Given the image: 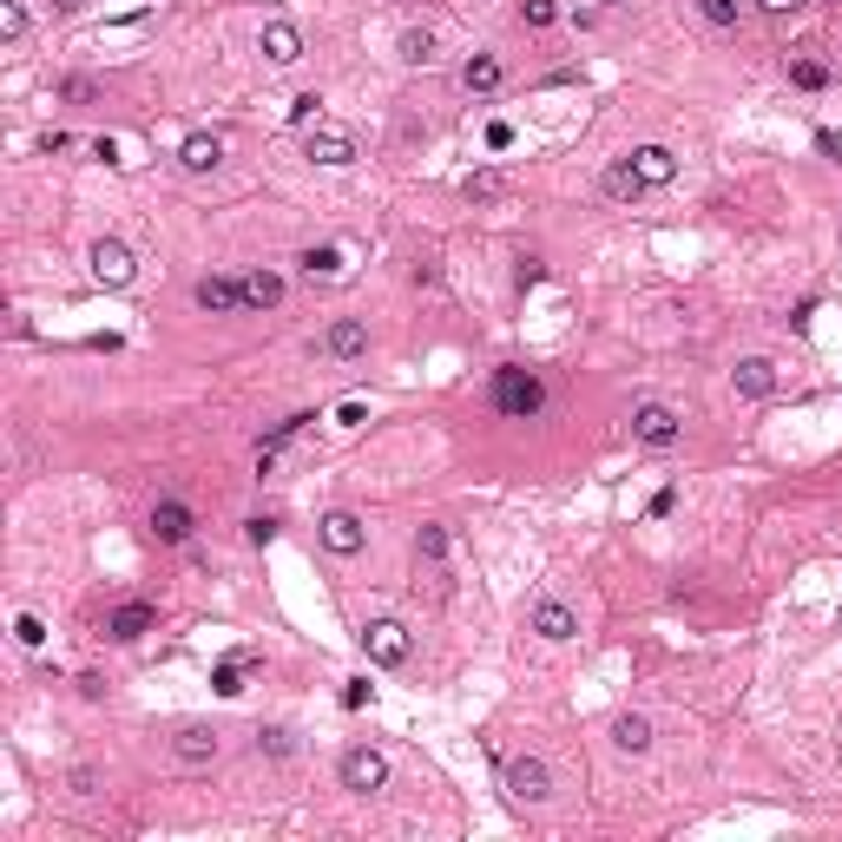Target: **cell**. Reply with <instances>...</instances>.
Segmentation results:
<instances>
[{"label":"cell","instance_id":"e575fe53","mask_svg":"<svg viewBox=\"0 0 842 842\" xmlns=\"http://www.w3.org/2000/svg\"><path fill=\"white\" fill-rule=\"evenodd\" d=\"M553 20H560V7H553V0H520V26H534V33H540V26H553Z\"/></svg>","mask_w":842,"mask_h":842},{"label":"cell","instance_id":"f35d334b","mask_svg":"<svg viewBox=\"0 0 842 842\" xmlns=\"http://www.w3.org/2000/svg\"><path fill=\"white\" fill-rule=\"evenodd\" d=\"M336 422H343V428H362V422H369V408H362V402H343V408H336Z\"/></svg>","mask_w":842,"mask_h":842},{"label":"cell","instance_id":"4dcf8cb0","mask_svg":"<svg viewBox=\"0 0 842 842\" xmlns=\"http://www.w3.org/2000/svg\"><path fill=\"white\" fill-rule=\"evenodd\" d=\"M0 40H7V46L26 40V0H0Z\"/></svg>","mask_w":842,"mask_h":842},{"label":"cell","instance_id":"836d02e7","mask_svg":"<svg viewBox=\"0 0 842 842\" xmlns=\"http://www.w3.org/2000/svg\"><path fill=\"white\" fill-rule=\"evenodd\" d=\"M13 639H20L26 652H40V645H46V626H40V613H20V619H13Z\"/></svg>","mask_w":842,"mask_h":842},{"label":"cell","instance_id":"44dd1931","mask_svg":"<svg viewBox=\"0 0 842 842\" xmlns=\"http://www.w3.org/2000/svg\"><path fill=\"white\" fill-rule=\"evenodd\" d=\"M599 191H606L613 204H632V198H639V191H652V184L639 178V165H632V158H613V165H606V178H599Z\"/></svg>","mask_w":842,"mask_h":842},{"label":"cell","instance_id":"cb8c5ba5","mask_svg":"<svg viewBox=\"0 0 842 842\" xmlns=\"http://www.w3.org/2000/svg\"><path fill=\"white\" fill-rule=\"evenodd\" d=\"M296 263H303V277H310V283H316V277H343V250H336V244H310Z\"/></svg>","mask_w":842,"mask_h":842},{"label":"cell","instance_id":"d6986e66","mask_svg":"<svg viewBox=\"0 0 842 842\" xmlns=\"http://www.w3.org/2000/svg\"><path fill=\"white\" fill-rule=\"evenodd\" d=\"M151 626H158V613H151L145 599H125V606H119V613L105 619V639H119V645H132V639H145Z\"/></svg>","mask_w":842,"mask_h":842},{"label":"cell","instance_id":"f6af8a7d","mask_svg":"<svg viewBox=\"0 0 842 842\" xmlns=\"http://www.w3.org/2000/svg\"><path fill=\"white\" fill-rule=\"evenodd\" d=\"M606 7H613V0H606Z\"/></svg>","mask_w":842,"mask_h":842},{"label":"cell","instance_id":"b9f144b4","mask_svg":"<svg viewBox=\"0 0 842 842\" xmlns=\"http://www.w3.org/2000/svg\"><path fill=\"white\" fill-rule=\"evenodd\" d=\"M817 145H823V158H837L842 165V132H817Z\"/></svg>","mask_w":842,"mask_h":842},{"label":"cell","instance_id":"5b68a950","mask_svg":"<svg viewBox=\"0 0 842 842\" xmlns=\"http://www.w3.org/2000/svg\"><path fill=\"white\" fill-rule=\"evenodd\" d=\"M316 540H323L336 560H356V553L369 547V527H362V514H349V507H329V514L316 520Z\"/></svg>","mask_w":842,"mask_h":842},{"label":"cell","instance_id":"1f68e13d","mask_svg":"<svg viewBox=\"0 0 842 842\" xmlns=\"http://www.w3.org/2000/svg\"><path fill=\"white\" fill-rule=\"evenodd\" d=\"M790 79H797L804 92H823V86H830V66H823V59H790Z\"/></svg>","mask_w":842,"mask_h":842},{"label":"cell","instance_id":"f1b7e54d","mask_svg":"<svg viewBox=\"0 0 842 842\" xmlns=\"http://www.w3.org/2000/svg\"><path fill=\"white\" fill-rule=\"evenodd\" d=\"M59 99H66V105H99V79L66 72V79H59Z\"/></svg>","mask_w":842,"mask_h":842},{"label":"cell","instance_id":"277c9868","mask_svg":"<svg viewBox=\"0 0 842 842\" xmlns=\"http://www.w3.org/2000/svg\"><path fill=\"white\" fill-rule=\"evenodd\" d=\"M362 652H369V665L395 672V665H408L415 639H408V626H402V619H369V626H362Z\"/></svg>","mask_w":842,"mask_h":842},{"label":"cell","instance_id":"2e32d148","mask_svg":"<svg viewBox=\"0 0 842 842\" xmlns=\"http://www.w3.org/2000/svg\"><path fill=\"white\" fill-rule=\"evenodd\" d=\"M191 527H198V520H191L184 501H158V507H151V540H158V547H184Z\"/></svg>","mask_w":842,"mask_h":842},{"label":"cell","instance_id":"52a82bcc","mask_svg":"<svg viewBox=\"0 0 842 842\" xmlns=\"http://www.w3.org/2000/svg\"><path fill=\"white\" fill-rule=\"evenodd\" d=\"M310 165H329V171H343V165H356L362 158V145H356V132L349 125H310Z\"/></svg>","mask_w":842,"mask_h":842},{"label":"cell","instance_id":"8d00e7d4","mask_svg":"<svg viewBox=\"0 0 842 842\" xmlns=\"http://www.w3.org/2000/svg\"><path fill=\"white\" fill-rule=\"evenodd\" d=\"M698 13H705L711 26H738V0H698Z\"/></svg>","mask_w":842,"mask_h":842},{"label":"cell","instance_id":"74e56055","mask_svg":"<svg viewBox=\"0 0 842 842\" xmlns=\"http://www.w3.org/2000/svg\"><path fill=\"white\" fill-rule=\"evenodd\" d=\"M244 534H250V547H270V540H277V520L257 514V520H244Z\"/></svg>","mask_w":842,"mask_h":842},{"label":"cell","instance_id":"83f0119b","mask_svg":"<svg viewBox=\"0 0 842 842\" xmlns=\"http://www.w3.org/2000/svg\"><path fill=\"white\" fill-rule=\"evenodd\" d=\"M415 560H428V566H441V560H448V527H435V520H428V527L415 534Z\"/></svg>","mask_w":842,"mask_h":842},{"label":"cell","instance_id":"d590c367","mask_svg":"<svg viewBox=\"0 0 842 842\" xmlns=\"http://www.w3.org/2000/svg\"><path fill=\"white\" fill-rule=\"evenodd\" d=\"M66 790H72V797H92V790H99V771H92V764H72V771H66Z\"/></svg>","mask_w":842,"mask_h":842},{"label":"cell","instance_id":"ee69618b","mask_svg":"<svg viewBox=\"0 0 842 842\" xmlns=\"http://www.w3.org/2000/svg\"><path fill=\"white\" fill-rule=\"evenodd\" d=\"M757 7H771V13H797L804 0H757Z\"/></svg>","mask_w":842,"mask_h":842},{"label":"cell","instance_id":"484cf974","mask_svg":"<svg viewBox=\"0 0 842 842\" xmlns=\"http://www.w3.org/2000/svg\"><path fill=\"white\" fill-rule=\"evenodd\" d=\"M244 665H250V652H237V659H224V665L211 672V692H217V698H237V692H244Z\"/></svg>","mask_w":842,"mask_h":842},{"label":"cell","instance_id":"603a6c76","mask_svg":"<svg viewBox=\"0 0 842 842\" xmlns=\"http://www.w3.org/2000/svg\"><path fill=\"white\" fill-rule=\"evenodd\" d=\"M283 303V277L277 270H250L244 277V310H277Z\"/></svg>","mask_w":842,"mask_h":842},{"label":"cell","instance_id":"60d3db41","mask_svg":"<svg viewBox=\"0 0 842 842\" xmlns=\"http://www.w3.org/2000/svg\"><path fill=\"white\" fill-rule=\"evenodd\" d=\"M343 705H349V711H362V705H369V678H356V685H343Z\"/></svg>","mask_w":842,"mask_h":842},{"label":"cell","instance_id":"e0dca14e","mask_svg":"<svg viewBox=\"0 0 842 842\" xmlns=\"http://www.w3.org/2000/svg\"><path fill=\"white\" fill-rule=\"evenodd\" d=\"M652 738H659V731H652L645 711H619V718H613V751H619V757H645Z\"/></svg>","mask_w":842,"mask_h":842},{"label":"cell","instance_id":"9a60e30c","mask_svg":"<svg viewBox=\"0 0 842 842\" xmlns=\"http://www.w3.org/2000/svg\"><path fill=\"white\" fill-rule=\"evenodd\" d=\"M323 356H336V362H362V356H369V329H362L356 316H336V323L323 329Z\"/></svg>","mask_w":842,"mask_h":842},{"label":"cell","instance_id":"ac0fdd59","mask_svg":"<svg viewBox=\"0 0 842 842\" xmlns=\"http://www.w3.org/2000/svg\"><path fill=\"white\" fill-rule=\"evenodd\" d=\"M178 165H184L191 178H204V171H217V165H224V138H217V132H191V138L178 145Z\"/></svg>","mask_w":842,"mask_h":842},{"label":"cell","instance_id":"7402d4cb","mask_svg":"<svg viewBox=\"0 0 842 842\" xmlns=\"http://www.w3.org/2000/svg\"><path fill=\"white\" fill-rule=\"evenodd\" d=\"M395 59H402V66H435V59H441V40H435L428 26H402Z\"/></svg>","mask_w":842,"mask_h":842},{"label":"cell","instance_id":"7bdbcfd3","mask_svg":"<svg viewBox=\"0 0 842 842\" xmlns=\"http://www.w3.org/2000/svg\"><path fill=\"white\" fill-rule=\"evenodd\" d=\"M46 7H53V13H59V20H72V13H79V7H86V0H46Z\"/></svg>","mask_w":842,"mask_h":842},{"label":"cell","instance_id":"30bf717a","mask_svg":"<svg viewBox=\"0 0 842 842\" xmlns=\"http://www.w3.org/2000/svg\"><path fill=\"white\" fill-rule=\"evenodd\" d=\"M257 53H263L270 66H296V59H303V26H296V20H283V13H277V20H263Z\"/></svg>","mask_w":842,"mask_h":842},{"label":"cell","instance_id":"d6a6232c","mask_svg":"<svg viewBox=\"0 0 842 842\" xmlns=\"http://www.w3.org/2000/svg\"><path fill=\"white\" fill-rule=\"evenodd\" d=\"M290 125H303V132L323 125V99H316V92H296V99H290Z\"/></svg>","mask_w":842,"mask_h":842},{"label":"cell","instance_id":"5bb4252c","mask_svg":"<svg viewBox=\"0 0 842 842\" xmlns=\"http://www.w3.org/2000/svg\"><path fill=\"white\" fill-rule=\"evenodd\" d=\"M731 389H738V402H771L777 395V362L771 356H744L731 369Z\"/></svg>","mask_w":842,"mask_h":842},{"label":"cell","instance_id":"7a4b0ae2","mask_svg":"<svg viewBox=\"0 0 842 842\" xmlns=\"http://www.w3.org/2000/svg\"><path fill=\"white\" fill-rule=\"evenodd\" d=\"M336 777H343L349 797H375V790H389V757H382L375 744H349V751L336 757Z\"/></svg>","mask_w":842,"mask_h":842},{"label":"cell","instance_id":"4316f807","mask_svg":"<svg viewBox=\"0 0 842 842\" xmlns=\"http://www.w3.org/2000/svg\"><path fill=\"white\" fill-rule=\"evenodd\" d=\"M461 191H468L474 204H494V198L507 191V178H501V171H468V178H461Z\"/></svg>","mask_w":842,"mask_h":842},{"label":"cell","instance_id":"f546056e","mask_svg":"<svg viewBox=\"0 0 842 842\" xmlns=\"http://www.w3.org/2000/svg\"><path fill=\"white\" fill-rule=\"evenodd\" d=\"M310 422H316V415H283V422H277V428L263 435V448H257V454H277V448H283V441H296V435H303Z\"/></svg>","mask_w":842,"mask_h":842},{"label":"cell","instance_id":"d4e9b609","mask_svg":"<svg viewBox=\"0 0 842 842\" xmlns=\"http://www.w3.org/2000/svg\"><path fill=\"white\" fill-rule=\"evenodd\" d=\"M257 757H270V764H290V757H296V731H283V725L257 731Z\"/></svg>","mask_w":842,"mask_h":842},{"label":"cell","instance_id":"9c48e42d","mask_svg":"<svg viewBox=\"0 0 842 842\" xmlns=\"http://www.w3.org/2000/svg\"><path fill=\"white\" fill-rule=\"evenodd\" d=\"M171 757H178L184 771H204V764H217V757H224V738H217L211 725H178V738H171Z\"/></svg>","mask_w":842,"mask_h":842},{"label":"cell","instance_id":"ba28073f","mask_svg":"<svg viewBox=\"0 0 842 842\" xmlns=\"http://www.w3.org/2000/svg\"><path fill=\"white\" fill-rule=\"evenodd\" d=\"M527 632H534V639H547V645H566V639H580V613H573L566 599H534Z\"/></svg>","mask_w":842,"mask_h":842},{"label":"cell","instance_id":"3957f363","mask_svg":"<svg viewBox=\"0 0 842 842\" xmlns=\"http://www.w3.org/2000/svg\"><path fill=\"white\" fill-rule=\"evenodd\" d=\"M678 435H685V415L672 402H639L632 408V441L639 448H678Z\"/></svg>","mask_w":842,"mask_h":842},{"label":"cell","instance_id":"7c38bea8","mask_svg":"<svg viewBox=\"0 0 842 842\" xmlns=\"http://www.w3.org/2000/svg\"><path fill=\"white\" fill-rule=\"evenodd\" d=\"M191 303L204 310V316H231V310H244V277H198L191 283Z\"/></svg>","mask_w":842,"mask_h":842},{"label":"cell","instance_id":"6da1fadb","mask_svg":"<svg viewBox=\"0 0 842 842\" xmlns=\"http://www.w3.org/2000/svg\"><path fill=\"white\" fill-rule=\"evenodd\" d=\"M494 408L507 415V422H534L540 408H547V382L534 375V369H520V362H507V369H494Z\"/></svg>","mask_w":842,"mask_h":842},{"label":"cell","instance_id":"4fadbf2b","mask_svg":"<svg viewBox=\"0 0 842 842\" xmlns=\"http://www.w3.org/2000/svg\"><path fill=\"white\" fill-rule=\"evenodd\" d=\"M461 92H474V99H487V92H501V79H507V66H501V53L494 46H481V53H468L461 59Z\"/></svg>","mask_w":842,"mask_h":842},{"label":"cell","instance_id":"ab89813d","mask_svg":"<svg viewBox=\"0 0 842 842\" xmlns=\"http://www.w3.org/2000/svg\"><path fill=\"white\" fill-rule=\"evenodd\" d=\"M79 698H92V705H99V698H105V678H99V672H79Z\"/></svg>","mask_w":842,"mask_h":842},{"label":"cell","instance_id":"ffe728a7","mask_svg":"<svg viewBox=\"0 0 842 842\" xmlns=\"http://www.w3.org/2000/svg\"><path fill=\"white\" fill-rule=\"evenodd\" d=\"M626 158L639 165L645 184H672V178H678V151H672V145H639V151H626Z\"/></svg>","mask_w":842,"mask_h":842},{"label":"cell","instance_id":"8fae6325","mask_svg":"<svg viewBox=\"0 0 842 842\" xmlns=\"http://www.w3.org/2000/svg\"><path fill=\"white\" fill-rule=\"evenodd\" d=\"M86 263H92V277H99V283H105V290H125V283H132V277H138V263H132V250H125V244H119V237H99V244H92V257H86Z\"/></svg>","mask_w":842,"mask_h":842},{"label":"cell","instance_id":"8992f818","mask_svg":"<svg viewBox=\"0 0 842 842\" xmlns=\"http://www.w3.org/2000/svg\"><path fill=\"white\" fill-rule=\"evenodd\" d=\"M507 797H514L520 810H540V804L553 797V771H547V757H514V764H507Z\"/></svg>","mask_w":842,"mask_h":842}]
</instances>
